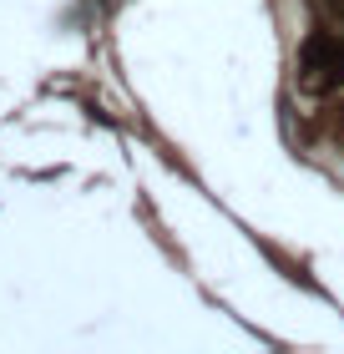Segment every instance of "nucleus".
<instances>
[{"label": "nucleus", "mask_w": 344, "mask_h": 354, "mask_svg": "<svg viewBox=\"0 0 344 354\" xmlns=\"http://www.w3.org/2000/svg\"><path fill=\"white\" fill-rule=\"evenodd\" d=\"M299 71H304V86H314V91L339 86L344 82V41L329 36V30H314L299 46Z\"/></svg>", "instance_id": "nucleus-1"}, {"label": "nucleus", "mask_w": 344, "mask_h": 354, "mask_svg": "<svg viewBox=\"0 0 344 354\" xmlns=\"http://www.w3.org/2000/svg\"><path fill=\"white\" fill-rule=\"evenodd\" d=\"M329 6H334V10H339V15H344V0H329Z\"/></svg>", "instance_id": "nucleus-2"}]
</instances>
